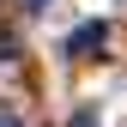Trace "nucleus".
I'll return each instance as SVG.
<instances>
[{
    "mask_svg": "<svg viewBox=\"0 0 127 127\" xmlns=\"http://www.w3.org/2000/svg\"><path fill=\"white\" fill-rule=\"evenodd\" d=\"M103 42H109V24L91 18V24H79L73 36H67V55H79V61H85V55H103Z\"/></svg>",
    "mask_w": 127,
    "mask_h": 127,
    "instance_id": "obj_1",
    "label": "nucleus"
},
{
    "mask_svg": "<svg viewBox=\"0 0 127 127\" xmlns=\"http://www.w3.org/2000/svg\"><path fill=\"white\" fill-rule=\"evenodd\" d=\"M67 127H103V121H97V109H79V115H73Z\"/></svg>",
    "mask_w": 127,
    "mask_h": 127,
    "instance_id": "obj_2",
    "label": "nucleus"
},
{
    "mask_svg": "<svg viewBox=\"0 0 127 127\" xmlns=\"http://www.w3.org/2000/svg\"><path fill=\"white\" fill-rule=\"evenodd\" d=\"M0 127H24V121H18V115H0Z\"/></svg>",
    "mask_w": 127,
    "mask_h": 127,
    "instance_id": "obj_3",
    "label": "nucleus"
},
{
    "mask_svg": "<svg viewBox=\"0 0 127 127\" xmlns=\"http://www.w3.org/2000/svg\"><path fill=\"white\" fill-rule=\"evenodd\" d=\"M24 6H30V12H42V6H49V0H24Z\"/></svg>",
    "mask_w": 127,
    "mask_h": 127,
    "instance_id": "obj_4",
    "label": "nucleus"
}]
</instances>
